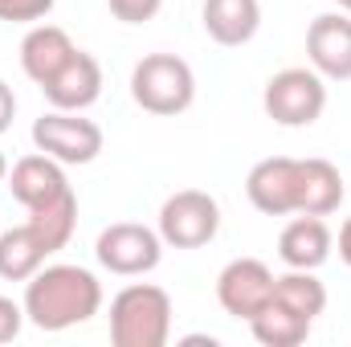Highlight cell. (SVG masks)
Here are the masks:
<instances>
[{"label":"cell","instance_id":"cell-8","mask_svg":"<svg viewBox=\"0 0 351 347\" xmlns=\"http://www.w3.org/2000/svg\"><path fill=\"white\" fill-rule=\"evenodd\" d=\"M274 298V270L258 258H233L217 274V302L233 319H254Z\"/></svg>","mask_w":351,"mask_h":347},{"label":"cell","instance_id":"cell-22","mask_svg":"<svg viewBox=\"0 0 351 347\" xmlns=\"http://www.w3.org/2000/svg\"><path fill=\"white\" fill-rule=\"evenodd\" d=\"M106 8H110L114 21H123V25H143V21H152V16L164 8V0H106Z\"/></svg>","mask_w":351,"mask_h":347},{"label":"cell","instance_id":"cell-12","mask_svg":"<svg viewBox=\"0 0 351 347\" xmlns=\"http://www.w3.org/2000/svg\"><path fill=\"white\" fill-rule=\"evenodd\" d=\"M45 94V102L53 106V110H86L98 102V94H102V66H98V58L86 53V49H74V58L41 86Z\"/></svg>","mask_w":351,"mask_h":347},{"label":"cell","instance_id":"cell-17","mask_svg":"<svg viewBox=\"0 0 351 347\" xmlns=\"http://www.w3.org/2000/svg\"><path fill=\"white\" fill-rule=\"evenodd\" d=\"M45 258H49V250H45L41 237L29 229V221L0 233V278H4V282H29V278L45 265Z\"/></svg>","mask_w":351,"mask_h":347},{"label":"cell","instance_id":"cell-5","mask_svg":"<svg viewBox=\"0 0 351 347\" xmlns=\"http://www.w3.org/2000/svg\"><path fill=\"white\" fill-rule=\"evenodd\" d=\"M94 258L102 270L119 274V278H143L152 274L164 258V237L152 225L139 221H114L98 233L94 241Z\"/></svg>","mask_w":351,"mask_h":347},{"label":"cell","instance_id":"cell-3","mask_svg":"<svg viewBox=\"0 0 351 347\" xmlns=\"http://www.w3.org/2000/svg\"><path fill=\"white\" fill-rule=\"evenodd\" d=\"M131 98L139 110L172 119L196 102V74L176 53H147L131 70Z\"/></svg>","mask_w":351,"mask_h":347},{"label":"cell","instance_id":"cell-10","mask_svg":"<svg viewBox=\"0 0 351 347\" xmlns=\"http://www.w3.org/2000/svg\"><path fill=\"white\" fill-rule=\"evenodd\" d=\"M306 62L327 82H351V12H323L311 21Z\"/></svg>","mask_w":351,"mask_h":347},{"label":"cell","instance_id":"cell-14","mask_svg":"<svg viewBox=\"0 0 351 347\" xmlns=\"http://www.w3.org/2000/svg\"><path fill=\"white\" fill-rule=\"evenodd\" d=\"M200 21H204V33L217 45L241 49L262 29V0H204L200 4Z\"/></svg>","mask_w":351,"mask_h":347},{"label":"cell","instance_id":"cell-1","mask_svg":"<svg viewBox=\"0 0 351 347\" xmlns=\"http://www.w3.org/2000/svg\"><path fill=\"white\" fill-rule=\"evenodd\" d=\"M25 319L37 331H70L102 311V282L86 265H41L25 282Z\"/></svg>","mask_w":351,"mask_h":347},{"label":"cell","instance_id":"cell-4","mask_svg":"<svg viewBox=\"0 0 351 347\" xmlns=\"http://www.w3.org/2000/svg\"><path fill=\"white\" fill-rule=\"evenodd\" d=\"M262 106L278 127H311L327 110V78L311 66H286L265 82Z\"/></svg>","mask_w":351,"mask_h":347},{"label":"cell","instance_id":"cell-20","mask_svg":"<svg viewBox=\"0 0 351 347\" xmlns=\"http://www.w3.org/2000/svg\"><path fill=\"white\" fill-rule=\"evenodd\" d=\"M29 229L41 237V246H45L49 254L66 250L70 237H74V229H78V196L66 192L62 200H53V204H45V208H29Z\"/></svg>","mask_w":351,"mask_h":347},{"label":"cell","instance_id":"cell-24","mask_svg":"<svg viewBox=\"0 0 351 347\" xmlns=\"http://www.w3.org/2000/svg\"><path fill=\"white\" fill-rule=\"evenodd\" d=\"M12 119H16V94H12V86L0 78V135L12 127Z\"/></svg>","mask_w":351,"mask_h":347},{"label":"cell","instance_id":"cell-28","mask_svg":"<svg viewBox=\"0 0 351 347\" xmlns=\"http://www.w3.org/2000/svg\"><path fill=\"white\" fill-rule=\"evenodd\" d=\"M348 196H351V176H348Z\"/></svg>","mask_w":351,"mask_h":347},{"label":"cell","instance_id":"cell-11","mask_svg":"<svg viewBox=\"0 0 351 347\" xmlns=\"http://www.w3.org/2000/svg\"><path fill=\"white\" fill-rule=\"evenodd\" d=\"M8 188H12V196H16L25 208H45V204L62 200L66 192H74L70 180H66V164H58V160L45 156V152L21 156V160L12 164V172H8Z\"/></svg>","mask_w":351,"mask_h":347},{"label":"cell","instance_id":"cell-16","mask_svg":"<svg viewBox=\"0 0 351 347\" xmlns=\"http://www.w3.org/2000/svg\"><path fill=\"white\" fill-rule=\"evenodd\" d=\"M348 196V180L331 160H298V213L306 217H331Z\"/></svg>","mask_w":351,"mask_h":347},{"label":"cell","instance_id":"cell-9","mask_svg":"<svg viewBox=\"0 0 351 347\" xmlns=\"http://www.w3.org/2000/svg\"><path fill=\"white\" fill-rule=\"evenodd\" d=\"M245 196L265 217H294L298 213V160L290 156L258 160L245 176Z\"/></svg>","mask_w":351,"mask_h":347},{"label":"cell","instance_id":"cell-15","mask_svg":"<svg viewBox=\"0 0 351 347\" xmlns=\"http://www.w3.org/2000/svg\"><path fill=\"white\" fill-rule=\"evenodd\" d=\"M74 41L62 25H33L21 41V70L25 78H33L37 86H45L70 58H74Z\"/></svg>","mask_w":351,"mask_h":347},{"label":"cell","instance_id":"cell-27","mask_svg":"<svg viewBox=\"0 0 351 347\" xmlns=\"http://www.w3.org/2000/svg\"><path fill=\"white\" fill-rule=\"evenodd\" d=\"M335 4H339V8H343V12H351V0H335Z\"/></svg>","mask_w":351,"mask_h":347},{"label":"cell","instance_id":"cell-7","mask_svg":"<svg viewBox=\"0 0 351 347\" xmlns=\"http://www.w3.org/2000/svg\"><path fill=\"white\" fill-rule=\"evenodd\" d=\"M33 147L58 164H94L102 152V127L82 119V110H45L33 123Z\"/></svg>","mask_w":351,"mask_h":347},{"label":"cell","instance_id":"cell-26","mask_svg":"<svg viewBox=\"0 0 351 347\" xmlns=\"http://www.w3.org/2000/svg\"><path fill=\"white\" fill-rule=\"evenodd\" d=\"M4 176H8V160H4V152H0V184H4Z\"/></svg>","mask_w":351,"mask_h":347},{"label":"cell","instance_id":"cell-23","mask_svg":"<svg viewBox=\"0 0 351 347\" xmlns=\"http://www.w3.org/2000/svg\"><path fill=\"white\" fill-rule=\"evenodd\" d=\"M25 323H29L25 319V302H12V298L0 294V344H12Z\"/></svg>","mask_w":351,"mask_h":347},{"label":"cell","instance_id":"cell-2","mask_svg":"<svg viewBox=\"0 0 351 347\" xmlns=\"http://www.w3.org/2000/svg\"><path fill=\"white\" fill-rule=\"evenodd\" d=\"M172 339V294L152 282H131L110 298V344L164 347Z\"/></svg>","mask_w":351,"mask_h":347},{"label":"cell","instance_id":"cell-21","mask_svg":"<svg viewBox=\"0 0 351 347\" xmlns=\"http://www.w3.org/2000/svg\"><path fill=\"white\" fill-rule=\"evenodd\" d=\"M53 12V0H0V21L12 25H33Z\"/></svg>","mask_w":351,"mask_h":347},{"label":"cell","instance_id":"cell-13","mask_svg":"<svg viewBox=\"0 0 351 347\" xmlns=\"http://www.w3.org/2000/svg\"><path fill=\"white\" fill-rule=\"evenodd\" d=\"M335 250V233L323 217H306L294 213V221L282 229L278 237V258L286 270H319Z\"/></svg>","mask_w":351,"mask_h":347},{"label":"cell","instance_id":"cell-19","mask_svg":"<svg viewBox=\"0 0 351 347\" xmlns=\"http://www.w3.org/2000/svg\"><path fill=\"white\" fill-rule=\"evenodd\" d=\"M274 298L282 307H290L294 315L311 319V323L327 311V286L315 278V270H286V274H278L274 278Z\"/></svg>","mask_w":351,"mask_h":347},{"label":"cell","instance_id":"cell-25","mask_svg":"<svg viewBox=\"0 0 351 347\" xmlns=\"http://www.w3.org/2000/svg\"><path fill=\"white\" fill-rule=\"evenodd\" d=\"M339 258H343V265H351V217L339 225Z\"/></svg>","mask_w":351,"mask_h":347},{"label":"cell","instance_id":"cell-18","mask_svg":"<svg viewBox=\"0 0 351 347\" xmlns=\"http://www.w3.org/2000/svg\"><path fill=\"white\" fill-rule=\"evenodd\" d=\"M250 331H254V339L262 347H298V344H306V335H311V319H302L290 307H282L278 298H269L262 311L250 319Z\"/></svg>","mask_w":351,"mask_h":347},{"label":"cell","instance_id":"cell-6","mask_svg":"<svg viewBox=\"0 0 351 347\" xmlns=\"http://www.w3.org/2000/svg\"><path fill=\"white\" fill-rule=\"evenodd\" d=\"M156 229L172 250H200L221 233V204L200 188H180L164 200Z\"/></svg>","mask_w":351,"mask_h":347}]
</instances>
